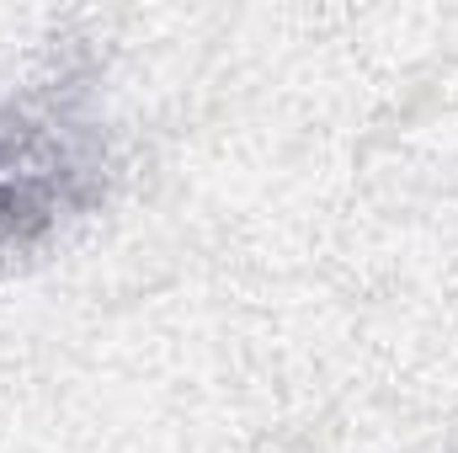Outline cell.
Masks as SVG:
<instances>
[{
  "label": "cell",
  "mask_w": 458,
  "mask_h": 453,
  "mask_svg": "<svg viewBox=\"0 0 458 453\" xmlns=\"http://www.w3.org/2000/svg\"><path fill=\"white\" fill-rule=\"evenodd\" d=\"M117 139L91 81L59 70L0 91V267L86 225L117 187Z\"/></svg>",
  "instance_id": "1"
}]
</instances>
